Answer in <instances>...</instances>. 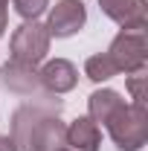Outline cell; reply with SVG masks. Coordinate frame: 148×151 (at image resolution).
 <instances>
[{
	"label": "cell",
	"instance_id": "12",
	"mask_svg": "<svg viewBox=\"0 0 148 151\" xmlns=\"http://www.w3.org/2000/svg\"><path fill=\"white\" fill-rule=\"evenodd\" d=\"M12 6H15V12H18L23 20H38L47 12L50 0H12Z\"/></svg>",
	"mask_w": 148,
	"mask_h": 151
},
{
	"label": "cell",
	"instance_id": "5",
	"mask_svg": "<svg viewBox=\"0 0 148 151\" xmlns=\"http://www.w3.org/2000/svg\"><path fill=\"white\" fill-rule=\"evenodd\" d=\"M84 23H87V9L81 0H58L50 9L47 32L50 38H70L78 29H84Z\"/></svg>",
	"mask_w": 148,
	"mask_h": 151
},
{
	"label": "cell",
	"instance_id": "1",
	"mask_svg": "<svg viewBox=\"0 0 148 151\" xmlns=\"http://www.w3.org/2000/svg\"><path fill=\"white\" fill-rule=\"evenodd\" d=\"M61 102L44 96L26 102L12 113V142L15 151H61L67 148V125L58 119Z\"/></svg>",
	"mask_w": 148,
	"mask_h": 151
},
{
	"label": "cell",
	"instance_id": "9",
	"mask_svg": "<svg viewBox=\"0 0 148 151\" xmlns=\"http://www.w3.org/2000/svg\"><path fill=\"white\" fill-rule=\"evenodd\" d=\"M102 145V128L90 116H78L67 125V148L73 151H99Z\"/></svg>",
	"mask_w": 148,
	"mask_h": 151
},
{
	"label": "cell",
	"instance_id": "11",
	"mask_svg": "<svg viewBox=\"0 0 148 151\" xmlns=\"http://www.w3.org/2000/svg\"><path fill=\"white\" fill-rule=\"evenodd\" d=\"M84 76L96 81V84H102V81H108L116 76V67H113V61L108 58V52H99V55H90L84 61Z\"/></svg>",
	"mask_w": 148,
	"mask_h": 151
},
{
	"label": "cell",
	"instance_id": "13",
	"mask_svg": "<svg viewBox=\"0 0 148 151\" xmlns=\"http://www.w3.org/2000/svg\"><path fill=\"white\" fill-rule=\"evenodd\" d=\"M145 70H139V73H131L128 76V93L134 99V105H145Z\"/></svg>",
	"mask_w": 148,
	"mask_h": 151
},
{
	"label": "cell",
	"instance_id": "14",
	"mask_svg": "<svg viewBox=\"0 0 148 151\" xmlns=\"http://www.w3.org/2000/svg\"><path fill=\"white\" fill-rule=\"evenodd\" d=\"M0 151H15V142H12V137H0Z\"/></svg>",
	"mask_w": 148,
	"mask_h": 151
},
{
	"label": "cell",
	"instance_id": "6",
	"mask_svg": "<svg viewBox=\"0 0 148 151\" xmlns=\"http://www.w3.org/2000/svg\"><path fill=\"white\" fill-rule=\"evenodd\" d=\"M38 81H41V87L47 93L61 96V93H70L78 84V70H75L73 61H67V58H52V61H47L38 70Z\"/></svg>",
	"mask_w": 148,
	"mask_h": 151
},
{
	"label": "cell",
	"instance_id": "15",
	"mask_svg": "<svg viewBox=\"0 0 148 151\" xmlns=\"http://www.w3.org/2000/svg\"><path fill=\"white\" fill-rule=\"evenodd\" d=\"M6 9H9V0H0V18H6Z\"/></svg>",
	"mask_w": 148,
	"mask_h": 151
},
{
	"label": "cell",
	"instance_id": "4",
	"mask_svg": "<svg viewBox=\"0 0 148 151\" xmlns=\"http://www.w3.org/2000/svg\"><path fill=\"white\" fill-rule=\"evenodd\" d=\"M108 58L113 61L116 73H139L148 64V44H145V29H122L108 47Z\"/></svg>",
	"mask_w": 148,
	"mask_h": 151
},
{
	"label": "cell",
	"instance_id": "7",
	"mask_svg": "<svg viewBox=\"0 0 148 151\" xmlns=\"http://www.w3.org/2000/svg\"><path fill=\"white\" fill-rule=\"evenodd\" d=\"M99 9L122 29H145L148 0H99Z\"/></svg>",
	"mask_w": 148,
	"mask_h": 151
},
{
	"label": "cell",
	"instance_id": "2",
	"mask_svg": "<svg viewBox=\"0 0 148 151\" xmlns=\"http://www.w3.org/2000/svg\"><path fill=\"white\" fill-rule=\"evenodd\" d=\"M105 128H108L113 145L119 151H139L148 142V111H145V105H134V102L128 105L125 102L105 122Z\"/></svg>",
	"mask_w": 148,
	"mask_h": 151
},
{
	"label": "cell",
	"instance_id": "3",
	"mask_svg": "<svg viewBox=\"0 0 148 151\" xmlns=\"http://www.w3.org/2000/svg\"><path fill=\"white\" fill-rule=\"evenodd\" d=\"M50 32H47V23H38V20H23L18 29L12 32V41H9V52H12V61H20V64H29V67H38L47 52H50Z\"/></svg>",
	"mask_w": 148,
	"mask_h": 151
},
{
	"label": "cell",
	"instance_id": "10",
	"mask_svg": "<svg viewBox=\"0 0 148 151\" xmlns=\"http://www.w3.org/2000/svg\"><path fill=\"white\" fill-rule=\"evenodd\" d=\"M122 105H125L122 93H116L111 87H102V90H93V93L87 96V116H90L96 125H99V122L105 125Z\"/></svg>",
	"mask_w": 148,
	"mask_h": 151
},
{
	"label": "cell",
	"instance_id": "16",
	"mask_svg": "<svg viewBox=\"0 0 148 151\" xmlns=\"http://www.w3.org/2000/svg\"><path fill=\"white\" fill-rule=\"evenodd\" d=\"M61 151H73V148H61Z\"/></svg>",
	"mask_w": 148,
	"mask_h": 151
},
{
	"label": "cell",
	"instance_id": "8",
	"mask_svg": "<svg viewBox=\"0 0 148 151\" xmlns=\"http://www.w3.org/2000/svg\"><path fill=\"white\" fill-rule=\"evenodd\" d=\"M0 76H3V81H6L9 90L26 96V99H32V96H52V93H47V90L41 87V81H38V70H35V67H29V64L9 61V64L0 70Z\"/></svg>",
	"mask_w": 148,
	"mask_h": 151
}]
</instances>
